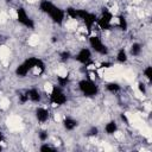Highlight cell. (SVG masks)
I'll return each mask as SVG.
<instances>
[{
	"label": "cell",
	"instance_id": "5bb4252c",
	"mask_svg": "<svg viewBox=\"0 0 152 152\" xmlns=\"http://www.w3.org/2000/svg\"><path fill=\"white\" fill-rule=\"evenodd\" d=\"M116 59L120 62V63H125L127 61V52L125 49H120L116 53Z\"/></svg>",
	"mask_w": 152,
	"mask_h": 152
},
{
	"label": "cell",
	"instance_id": "6da1fadb",
	"mask_svg": "<svg viewBox=\"0 0 152 152\" xmlns=\"http://www.w3.org/2000/svg\"><path fill=\"white\" fill-rule=\"evenodd\" d=\"M78 88L80 90L86 95V96H94L97 94V86L90 81V80H82L78 82Z\"/></svg>",
	"mask_w": 152,
	"mask_h": 152
},
{
	"label": "cell",
	"instance_id": "277c9868",
	"mask_svg": "<svg viewBox=\"0 0 152 152\" xmlns=\"http://www.w3.org/2000/svg\"><path fill=\"white\" fill-rule=\"evenodd\" d=\"M89 44H90V46L93 48V50L96 51L97 53L106 55V53L108 52L106 45H104V44L102 43V40H101L99 37H96V36H93V37L89 38Z\"/></svg>",
	"mask_w": 152,
	"mask_h": 152
},
{
	"label": "cell",
	"instance_id": "f1b7e54d",
	"mask_svg": "<svg viewBox=\"0 0 152 152\" xmlns=\"http://www.w3.org/2000/svg\"><path fill=\"white\" fill-rule=\"evenodd\" d=\"M0 86H1V81H0Z\"/></svg>",
	"mask_w": 152,
	"mask_h": 152
},
{
	"label": "cell",
	"instance_id": "30bf717a",
	"mask_svg": "<svg viewBox=\"0 0 152 152\" xmlns=\"http://www.w3.org/2000/svg\"><path fill=\"white\" fill-rule=\"evenodd\" d=\"M26 94H27L28 100H31L32 102H39V101H40V93H39L37 89L32 88V89L27 90Z\"/></svg>",
	"mask_w": 152,
	"mask_h": 152
},
{
	"label": "cell",
	"instance_id": "cb8c5ba5",
	"mask_svg": "<svg viewBox=\"0 0 152 152\" xmlns=\"http://www.w3.org/2000/svg\"><path fill=\"white\" fill-rule=\"evenodd\" d=\"M138 88H139V90H140L141 93H145V91H146V87H145L144 83H139V84H138Z\"/></svg>",
	"mask_w": 152,
	"mask_h": 152
},
{
	"label": "cell",
	"instance_id": "83f0119b",
	"mask_svg": "<svg viewBox=\"0 0 152 152\" xmlns=\"http://www.w3.org/2000/svg\"><path fill=\"white\" fill-rule=\"evenodd\" d=\"M1 150H2V147H1V145H0V151H1Z\"/></svg>",
	"mask_w": 152,
	"mask_h": 152
},
{
	"label": "cell",
	"instance_id": "9a60e30c",
	"mask_svg": "<svg viewBox=\"0 0 152 152\" xmlns=\"http://www.w3.org/2000/svg\"><path fill=\"white\" fill-rule=\"evenodd\" d=\"M106 89H107L108 91H110V93H116V91L120 90V86H119V83H116V82H109V83H107Z\"/></svg>",
	"mask_w": 152,
	"mask_h": 152
},
{
	"label": "cell",
	"instance_id": "8992f818",
	"mask_svg": "<svg viewBox=\"0 0 152 152\" xmlns=\"http://www.w3.org/2000/svg\"><path fill=\"white\" fill-rule=\"evenodd\" d=\"M112 18H113V15H112L109 12L106 11V12H103L102 17H101L96 23H97V25H99L100 28H102V30H108V28L110 27Z\"/></svg>",
	"mask_w": 152,
	"mask_h": 152
},
{
	"label": "cell",
	"instance_id": "4316f807",
	"mask_svg": "<svg viewBox=\"0 0 152 152\" xmlns=\"http://www.w3.org/2000/svg\"><path fill=\"white\" fill-rule=\"evenodd\" d=\"M1 141H2V132L0 131V142H1Z\"/></svg>",
	"mask_w": 152,
	"mask_h": 152
},
{
	"label": "cell",
	"instance_id": "4fadbf2b",
	"mask_svg": "<svg viewBox=\"0 0 152 152\" xmlns=\"http://www.w3.org/2000/svg\"><path fill=\"white\" fill-rule=\"evenodd\" d=\"M28 71H30V70H28V68L25 65V63H21V64H20V65H18V66H17V69H15V74H17L18 76H20V77L26 76Z\"/></svg>",
	"mask_w": 152,
	"mask_h": 152
},
{
	"label": "cell",
	"instance_id": "ffe728a7",
	"mask_svg": "<svg viewBox=\"0 0 152 152\" xmlns=\"http://www.w3.org/2000/svg\"><path fill=\"white\" fill-rule=\"evenodd\" d=\"M57 81H58V86H59V87H63V86L66 84V82H68V77H66V76H65V77L58 76V77H57Z\"/></svg>",
	"mask_w": 152,
	"mask_h": 152
},
{
	"label": "cell",
	"instance_id": "44dd1931",
	"mask_svg": "<svg viewBox=\"0 0 152 152\" xmlns=\"http://www.w3.org/2000/svg\"><path fill=\"white\" fill-rule=\"evenodd\" d=\"M97 133H99V129H97V127H91V128L88 131V133H87V137H95V135H97Z\"/></svg>",
	"mask_w": 152,
	"mask_h": 152
},
{
	"label": "cell",
	"instance_id": "8fae6325",
	"mask_svg": "<svg viewBox=\"0 0 152 152\" xmlns=\"http://www.w3.org/2000/svg\"><path fill=\"white\" fill-rule=\"evenodd\" d=\"M83 21L86 23L87 27L90 30V28H91V26H93V25H94V24H95L97 20H96L95 14H93V13H89V12H88V14H87V15H86V18L83 19Z\"/></svg>",
	"mask_w": 152,
	"mask_h": 152
},
{
	"label": "cell",
	"instance_id": "ac0fdd59",
	"mask_svg": "<svg viewBox=\"0 0 152 152\" xmlns=\"http://www.w3.org/2000/svg\"><path fill=\"white\" fill-rule=\"evenodd\" d=\"M144 76H145L148 81H152V66L147 65V66L144 69Z\"/></svg>",
	"mask_w": 152,
	"mask_h": 152
},
{
	"label": "cell",
	"instance_id": "3957f363",
	"mask_svg": "<svg viewBox=\"0 0 152 152\" xmlns=\"http://www.w3.org/2000/svg\"><path fill=\"white\" fill-rule=\"evenodd\" d=\"M17 19H18V21H19L21 25L26 26L27 28H33V27H34L33 20L27 15L26 11H25L24 8H21V7L17 10Z\"/></svg>",
	"mask_w": 152,
	"mask_h": 152
},
{
	"label": "cell",
	"instance_id": "7402d4cb",
	"mask_svg": "<svg viewBox=\"0 0 152 152\" xmlns=\"http://www.w3.org/2000/svg\"><path fill=\"white\" fill-rule=\"evenodd\" d=\"M38 137H39V139H40L42 141H45V140H48L49 134H48V132H46V131H42V132H39V133H38Z\"/></svg>",
	"mask_w": 152,
	"mask_h": 152
},
{
	"label": "cell",
	"instance_id": "e0dca14e",
	"mask_svg": "<svg viewBox=\"0 0 152 152\" xmlns=\"http://www.w3.org/2000/svg\"><path fill=\"white\" fill-rule=\"evenodd\" d=\"M65 12H66V14H68L70 18H72V19H76V18H77V10H76V8L68 7Z\"/></svg>",
	"mask_w": 152,
	"mask_h": 152
},
{
	"label": "cell",
	"instance_id": "ba28073f",
	"mask_svg": "<svg viewBox=\"0 0 152 152\" xmlns=\"http://www.w3.org/2000/svg\"><path fill=\"white\" fill-rule=\"evenodd\" d=\"M49 116H50V114H49V110L48 109H45L43 107H39V108L36 109V118H37L38 121L45 122V121H48Z\"/></svg>",
	"mask_w": 152,
	"mask_h": 152
},
{
	"label": "cell",
	"instance_id": "9c48e42d",
	"mask_svg": "<svg viewBox=\"0 0 152 152\" xmlns=\"http://www.w3.org/2000/svg\"><path fill=\"white\" fill-rule=\"evenodd\" d=\"M77 125H78L77 121L75 119H72V118H65L63 120V126H64V128L66 131H72L74 128L77 127Z\"/></svg>",
	"mask_w": 152,
	"mask_h": 152
},
{
	"label": "cell",
	"instance_id": "2e32d148",
	"mask_svg": "<svg viewBox=\"0 0 152 152\" xmlns=\"http://www.w3.org/2000/svg\"><path fill=\"white\" fill-rule=\"evenodd\" d=\"M141 52V44L139 43H133L131 46V53L133 56H139Z\"/></svg>",
	"mask_w": 152,
	"mask_h": 152
},
{
	"label": "cell",
	"instance_id": "d6986e66",
	"mask_svg": "<svg viewBox=\"0 0 152 152\" xmlns=\"http://www.w3.org/2000/svg\"><path fill=\"white\" fill-rule=\"evenodd\" d=\"M119 26L122 28V30H127V21L124 17H120L119 18Z\"/></svg>",
	"mask_w": 152,
	"mask_h": 152
},
{
	"label": "cell",
	"instance_id": "7a4b0ae2",
	"mask_svg": "<svg viewBox=\"0 0 152 152\" xmlns=\"http://www.w3.org/2000/svg\"><path fill=\"white\" fill-rule=\"evenodd\" d=\"M50 100L53 104L61 106V104H64L66 102V95L62 91L61 87L53 86L52 90H51V94H50Z\"/></svg>",
	"mask_w": 152,
	"mask_h": 152
},
{
	"label": "cell",
	"instance_id": "5b68a950",
	"mask_svg": "<svg viewBox=\"0 0 152 152\" xmlns=\"http://www.w3.org/2000/svg\"><path fill=\"white\" fill-rule=\"evenodd\" d=\"M48 15H50V18H51L55 23H57V24H62L63 20H64V11L61 10V8L57 7V6H53V7L51 8V11L49 12Z\"/></svg>",
	"mask_w": 152,
	"mask_h": 152
},
{
	"label": "cell",
	"instance_id": "7c38bea8",
	"mask_svg": "<svg viewBox=\"0 0 152 152\" xmlns=\"http://www.w3.org/2000/svg\"><path fill=\"white\" fill-rule=\"evenodd\" d=\"M104 131L107 134H114L118 131V125L115 121H109L108 124H106L104 126Z\"/></svg>",
	"mask_w": 152,
	"mask_h": 152
},
{
	"label": "cell",
	"instance_id": "d4e9b609",
	"mask_svg": "<svg viewBox=\"0 0 152 152\" xmlns=\"http://www.w3.org/2000/svg\"><path fill=\"white\" fill-rule=\"evenodd\" d=\"M61 56H62V58H63V59H68V58H69V56H70V53H69V52H63Z\"/></svg>",
	"mask_w": 152,
	"mask_h": 152
},
{
	"label": "cell",
	"instance_id": "603a6c76",
	"mask_svg": "<svg viewBox=\"0 0 152 152\" xmlns=\"http://www.w3.org/2000/svg\"><path fill=\"white\" fill-rule=\"evenodd\" d=\"M39 150H40L42 152H44V151H55V148H53V147H51V146H50V145H48V144L42 145Z\"/></svg>",
	"mask_w": 152,
	"mask_h": 152
},
{
	"label": "cell",
	"instance_id": "484cf974",
	"mask_svg": "<svg viewBox=\"0 0 152 152\" xmlns=\"http://www.w3.org/2000/svg\"><path fill=\"white\" fill-rule=\"evenodd\" d=\"M108 65H110V63H102V66L104 68H108Z\"/></svg>",
	"mask_w": 152,
	"mask_h": 152
},
{
	"label": "cell",
	"instance_id": "52a82bcc",
	"mask_svg": "<svg viewBox=\"0 0 152 152\" xmlns=\"http://www.w3.org/2000/svg\"><path fill=\"white\" fill-rule=\"evenodd\" d=\"M76 59L80 62V63H83V64H87L90 59H91V52L89 49L87 48H83L78 51V53L76 55Z\"/></svg>",
	"mask_w": 152,
	"mask_h": 152
}]
</instances>
